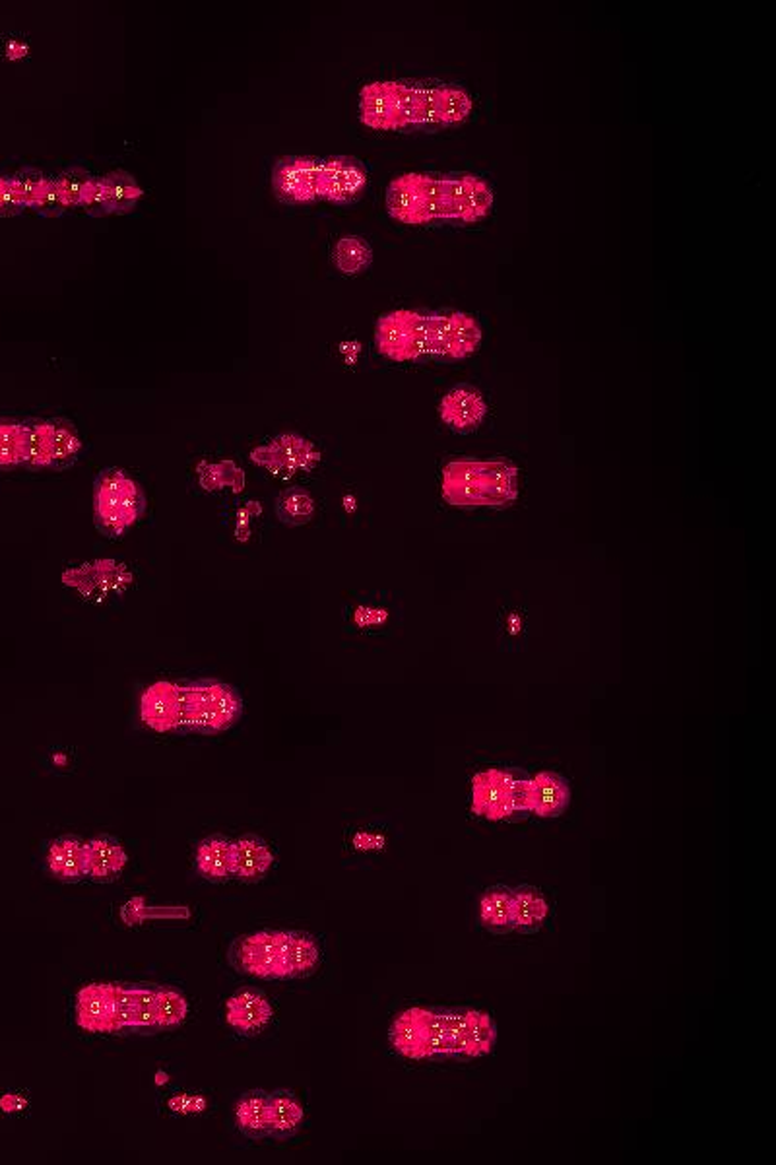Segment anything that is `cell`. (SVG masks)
I'll return each instance as SVG.
<instances>
[{"mask_svg":"<svg viewBox=\"0 0 776 1165\" xmlns=\"http://www.w3.org/2000/svg\"><path fill=\"white\" fill-rule=\"evenodd\" d=\"M493 203V188L478 175L404 173L384 193L386 212L404 225L476 224L490 216Z\"/></svg>","mask_w":776,"mask_h":1165,"instance_id":"6da1fadb","label":"cell"},{"mask_svg":"<svg viewBox=\"0 0 776 1165\" xmlns=\"http://www.w3.org/2000/svg\"><path fill=\"white\" fill-rule=\"evenodd\" d=\"M359 121L381 133L428 131L429 86L410 82H369L359 91Z\"/></svg>","mask_w":776,"mask_h":1165,"instance_id":"7a4b0ae2","label":"cell"},{"mask_svg":"<svg viewBox=\"0 0 776 1165\" xmlns=\"http://www.w3.org/2000/svg\"><path fill=\"white\" fill-rule=\"evenodd\" d=\"M242 713V694L227 682L218 678L177 682V735H220L232 728Z\"/></svg>","mask_w":776,"mask_h":1165,"instance_id":"3957f363","label":"cell"},{"mask_svg":"<svg viewBox=\"0 0 776 1165\" xmlns=\"http://www.w3.org/2000/svg\"><path fill=\"white\" fill-rule=\"evenodd\" d=\"M148 507L138 480L125 468L111 466L94 480V525L101 537L119 540L143 519Z\"/></svg>","mask_w":776,"mask_h":1165,"instance_id":"277c9868","label":"cell"},{"mask_svg":"<svg viewBox=\"0 0 776 1165\" xmlns=\"http://www.w3.org/2000/svg\"><path fill=\"white\" fill-rule=\"evenodd\" d=\"M379 354L393 361L429 358L428 311L396 309L379 317L375 324Z\"/></svg>","mask_w":776,"mask_h":1165,"instance_id":"5b68a950","label":"cell"},{"mask_svg":"<svg viewBox=\"0 0 776 1165\" xmlns=\"http://www.w3.org/2000/svg\"><path fill=\"white\" fill-rule=\"evenodd\" d=\"M249 458L278 480H292L297 475L315 470L321 463V451L301 433L284 431L274 440L252 449Z\"/></svg>","mask_w":776,"mask_h":1165,"instance_id":"8992f818","label":"cell"},{"mask_svg":"<svg viewBox=\"0 0 776 1165\" xmlns=\"http://www.w3.org/2000/svg\"><path fill=\"white\" fill-rule=\"evenodd\" d=\"M61 579L64 587L78 592L84 601L96 604L123 597L134 585L131 567L113 557L91 560L76 567H69Z\"/></svg>","mask_w":776,"mask_h":1165,"instance_id":"52a82bcc","label":"cell"},{"mask_svg":"<svg viewBox=\"0 0 776 1165\" xmlns=\"http://www.w3.org/2000/svg\"><path fill=\"white\" fill-rule=\"evenodd\" d=\"M429 356L465 359L482 344L483 331L478 319L465 311L428 314Z\"/></svg>","mask_w":776,"mask_h":1165,"instance_id":"ba28073f","label":"cell"},{"mask_svg":"<svg viewBox=\"0 0 776 1165\" xmlns=\"http://www.w3.org/2000/svg\"><path fill=\"white\" fill-rule=\"evenodd\" d=\"M322 160L315 156H284L274 163L272 191L282 205L299 207L319 200Z\"/></svg>","mask_w":776,"mask_h":1165,"instance_id":"9c48e42d","label":"cell"},{"mask_svg":"<svg viewBox=\"0 0 776 1165\" xmlns=\"http://www.w3.org/2000/svg\"><path fill=\"white\" fill-rule=\"evenodd\" d=\"M282 931H260L239 936L230 948V964L239 973L259 979H284L280 956Z\"/></svg>","mask_w":776,"mask_h":1165,"instance_id":"30bf717a","label":"cell"},{"mask_svg":"<svg viewBox=\"0 0 776 1165\" xmlns=\"http://www.w3.org/2000/svg\"><path fill=\"white\" fill-rule=\"evenodd\" d=\"M367 171L359 160L349 156H332L322 160L319 198L332 205H352L367 188Z\"/></svg>","mask_w":776,"mask_h":1165,"instance_id":"8fae6325","label":"cell"},{"mask_svg":"<svg viewBox=\"0 0 776 1165\" xmlns=\"http://www.w3.org/2000/svg\"><path fill=\"white\" fill-rule=\"evenodd\" d=\"M443 495L456 507L476 510L483 505V470L478 461H453L445 466Z\"/></svg>","mask_w":776,"mask_h":1165,"instance_id":"7c38bea8","label":"cell"},{"mask_svg":"<svg viewBox=\"0 0 776 1165\" xmlns=\"http://www.w3.org/2000/svg\"><path fill=\"white\" fill-rule=\"evenodd\" d=\"M510 771L488 770L472 781V812L488 820H503L510 812Z\"/></svg>","mask_w":776,"mask_h":1165,"instance_id":"4fadbf2b","label":"cell"},{"mask_svg":"<svg viewBox=\"0 0 776 1165\" xmlns=\"http://www.w3.org/2000/svg\"><path fill=\"white\" fill-rule=\"evenodd\" d=\"M225 1018L232 1030L242 1035H255L264 1030L274 1018L272 1004L259 991H239L225 1004Z\"/></svg>","mask_w":776,"mask_h":1165,"instance_id":"5bb4252c","label":"cell"},{"mask_svg":"<svg viewBox=\"0 0 776 1165\" xmlns=\"http://www.w3.org/2000/svg\"><path fill=\"white\" fill-rule=\"evenodd\" d=\"M140 719L156 733L177 731V682L158 680L144 690Z\"/></svg>","mask_w":776,"mask_h":1165,"instance_id":"9a60e30c","label":"cell"},{"mask_svg":"<svg viewBox=\"0 0 776 1165\" xmlns=\"http://www.w3.org/2000/svg\"><path fill=\"white\" fill-rule=\"evenodd\" d=\"M76 1022L91 1033H113V983H94L76 996Z\"/></svg>","mask_w":776,"mask_h":1165,"instance_id":"2e32d148","label":"cell"},{"mask_svg":"<svg viewBox=\"0 0 776 1165\" xmlns=\"http://www.w3.org/2000/svg\"><path fill=\"white\" fill-rule=\"evenodd\" d=\"M439 414L446 426L456 431H470L482 424L488 414V404L478 389L460 385L446 393L439 406Z\"/></svg>","mask_w":776,"mask_h":1165,"instance_id":"e0dca14e","label":"cell"},{"mask_svg":"<svg viewBox=\"0 0 776 1165\" xmlns=\"http://www.w3.org/2000/svg\"><path fill=\"white\" fill-rule=\"evenodd\" d=\"M280 956L284 979L309 978L321 964V951L317 941L307 932L282 931Z\"/></svg>","mask_w":776,"mask_h":1165,"instance_id":"ac0fdd59","label":"cell"},{"mask_svg":"<svg viewBox=\"0 0 776 1165\" xmlns=\"http://www.w3.org/2000/svg\"><path fill=\"white\" fill-rule=\"evenodd\" d=\"M428 131H439L465 123L472 115L473 101L465 90L453 86H429Z\"/></svg>","mask_w":776,"mask_h":1165,"instance_id":"d6986e66","label":"cell"},{"mask_svg":"<svg viewBox=\"0 0 776 1165\" xmlns=\"http://www.w3.org/2000/svg\"><path fill=\"white\" fill-rule=\"evenodd\" d=\"M429 1010L410 1008L402 1013L391 1028V1043L404 1057L428 1058Z\"/></svg>","mask_w":776,"mask_h":1165,"instance_id":"ffe728a7","label":"cell"},{"mask_svg":"<svg viewBox=\"0 0 776 1165\" xmlns=\"http://www.w3.org/2000/svg\"><path fill=\"white\" fill-rule=\"evenodd\" d=\"M126 853L111 835H98L86 843V874L94 882H113L123 874Z\"/></svg>","mask_w":776,"mask_h":1165,"instance_id":"44dd1931","label":"cell"},{"mask_svg":"<svg viewBox=\"0 0 776 1165\" xmlns=\"http://www.w3.org/2000/svg\"><path fill=\"white\" fill-rule=\"evenodd\" d=\"M274 864V855L268 843L259 835H243L233 842V876L243 882H257L264 879Z\"/></svg>","mask_w":776,"mask_h":1165,"instance_id":"7402d4cb","label":"cell"},{"mask_svg":"<svg viewBox=\"0 0 776 1165\" xmlns=\"http://www.w3.org/2000/svg\"><path fill=\"white\" fill-rule=\"evenodd\" d=\"M305 1109L301 1102L287 1090H278L268 1094V1137L274 1140H290L301 1129Z\"/></svg>","mask_w":776,"mask_h":1165,"instance_id":"603a6c76","label":"cell"},{"mask_svg":"<svg viewBox=\"0 0 776 1165\" xmlns=\"http://www.w3.org/2000/svg\"><path fill=\"white\" fill-rule=\"evenodd\" d=\"M49 869L63 882H81L86 874V843L78 835H63L54 839L47 855Z\"/></svg>","mask_w":776,"mask_h":1165,"instance_id":"cb8c5ba5","label":"cell"},{"mask_svg":"<svg viewBox=\"0 0 776 1165\" xmlns=\"http://www.w3.org/2000/svg\"><path fill=\"white\" fill-rule=\"evenodd\" d=\"M571 800V789L562 775L542 771L532 777V812L540 818H557Z\"/></svg>","mask_w":776,"mask_h":1165,"instance_id":"d4e9b609","label":"cell"},{"mask_svg":"<svg viewBox=\"0 0 776 1165\" xmlns=\"http://www.w3.org/2000/svg\"><path fill=\"white\" fill-rule=\"evenodd\" d=\"M483 470V505L507 507L517 500V468L505 461H485Z\"/></svg>","mask_w":776,"mask_h":1165,"instance_id":"484cf974","label":"cell"},{"mask_svg":"<svg viewBox=\"0 0 776 1165\" xmlns=\"http://www.w3.org/2000/svg\"><path fill=\"white\" fill-rule=\"evenodd\" d=\"M197 870L210 882L233 876V842L223 835H210L198 843Z\"/></svg>","mask_w":776,"mask_h":1165,"instance_id":"4316f807","label":"cell"},{"mask_svg":"<svg viewBox=\"0 0 776 1165\" xmlns=\"http://www.w3.org/2000/svg\"><path fill=\"white\" fill-rule=\"evenodd\" d=\"M198 485L208 493H220L230 490L233 493L242 492L245 488V473L232 458L222 461H200L197 466Z\"/></svg>","mask_w":776,"mask_h":1165,"instance_id":"83f0119b","label":"cell"},{"mask_svg":"<svg viewBox=\"0 0 776 1165\" xmlns=\"http://www.w3.org/2000/svg\"><path fill=\"white\" fill-rule=\"evenodd\" d=\"M106 193H108L109 214H131L138 207L144 197V188L133 173L125 170H113L103 177Z\"/></svg>","mask_w":776,"mask_h":1165,"instance_id":"f1b7e54d","label":"cell"},{"mask_svg":"<svg viewBox=\"0 0 776 1165\" xmlns=\"http://www.w3.org/2000/svg\"><path fill=\"white\" fill-rule=\"evenodd\" d=\"M510 909H513L515 931L522 932V934H532L538 931L550 913V906L544 896H540V892L534 887L527 886L518 887L517 892H513Z\"/></svg>","mask_w":776,"mask_h":1165,"instance_id":"f546056e","label":"cell"},{"mask_svg":"<svg viewBox=\"0 0 776 1165\" xmlns=\"http://www.w3.org/2000/svg\"><path fill=\"white\" fill-rule=\"evenodd\" d=\"M235 1120L243 1135L250 1140L268 1139V1094L252 1090L235 1105Z\"/></svg>","mask_w":776,"mask_h":1165,"instance_id":"4dcf8cb0","label":"cell"},{"mask_svg":"<svg viewBox=\"0 0 776 1165\" xmlns=\"http://www.w3.org/2000/svg\"><path fill=\"white\" fill-rule=\"evenodd\" d=\"M26 455V420L0 418V470L24 468Z\"/></svg>","mask_w":776,"mask_h":1165,"instance_id":"1f68e13d","label":"cell"},{"mask_svg":"<svg viewBox=\"0 0 776 1165\" xmlns=\"http://www.w3.org/2000/svg\"><path fill=\"white\" fill-rule=\"evenodd\" d=\"M332 260L344 277H357L371 267L373 247L359 235H344L332 249Z\"/></svg>","mask_w":776,"mask_h":1165,"instance_id":"d6a6232c","label":"cell"},{"mask_svg":"<svg viewBox=\"0 0 776 1165\" xmlns=\"http://www.w3.org/2000/svg\"><path fill=\"white\" fill-rule=\"evenodd\" d=\"M510 902H513V892H510L509 887H490L483 894L482 902H480V917H482L485 929H490L495 934H507V932L515 931Z\"/></svg>","mask_w":776,"mask_h":1165,"instance_id":"836d02e7","label":"cell"},{"mask_svg":"<svg viewBox=\"0 0 776 1165\" xmlns=\"http://www.w3.org/2000/svg\"><path fill=\"white\" fill-rule=\"evenodd\" d=\"M276 517L282 525L286 527H304L307 523H311L312 515H315V500H312L311 493L299 488V486H290L284 488L282 492L278 493Z\"/></svg>","mask_w":776,"mask_h":1165,"instance_id":"e575fe53","label":"cell"},{"mask_svg":"<svg viewBox=\"0 0 776 1165\" xmlns=\"http://www.w3.org/2000/svg\"><path fill=\"white\" fill-rule=\"evenodd\" d=\"M466 1057H483L488 1055L495 1043V1026L491 1022L490 1014L480 1010L466 1013Z\"/></svg>","mask_w":776,"mask_h":1165,"instance_id":"d590c367","label":"cell"},{"mask_svg":"<svg viewBox=\"0 0 776 1165\" xmlns=\"http://www.w3.org/2000/svg\"><path fill=\"white\" fill-rule=\"evenodd\" d=\"M96 175H91L88 170H84L81 165H71V168H64L63 171H59L54 175L57 185L63 191L64 198L69 203V207L82 208L88 200L91 187L96 183Z\"/></svg>","mask_w":776,"mask_h":1165,"instance_id":"8d00e7d4","label":"cell"},{"mask_svg":"<svg viewBox=\"0 0 776 1165\" xmlns=\"http://www.w3.org/2000/svg\"><path fill=\"white\" fill-rule=\"evenodd\" d=\"M187 998L173 989H158L156 1022L158 1031L173 1030L187 1020Z\"/></svg>","mask_w":776,"mask_h":1165,"instance_id":"74e56055","label":"cell"},{"mask_svg":"<svg viewBox=\"0 0 776 1165\" xmlns=\"http://www.w3.org/2000/svg\"><path fill=\"white\" fill-rule=\"evenodd\" d=\"M138 1031V1013L134 989L128 985H113V1033Z\"/></svg>","mask_w":776,"mask_h":1165,"instance_id":"f35d334b","label":"cell"},{"mask_svg":"<svg viewBox=\"0 0 776 1165\" xmlns=\"http://www.w3.org/2000/svg\"><path fill=\"white\" fill-rule=\"evenodd\" d=\"M134 998H136V1013H138V1031H158L156 1022V1001H158V986L136 985Z\"/></svg>","mask_w":776,"mask_h":1165,"instance_id":"ab89813d","label":"cell"},{"mask_svg":"<svg viewBox=\"0 0 776 1165\" xmlns=\"http://www.w3.org/2000/svg\"><path fill=\"white\" fill-rule=\"evenodd\" d=\"M26 200L14 175H0V218H14L22 214Z\"/></svg>","mask_w":776,"mask_h":1165,"instance_id":"60d3db41","label":"cell"},{"mask_svg":"<svg viewBox=\"0 0 776 1165\" xmlns=\"http://www.w3.org/2000/svg\"><path fill=\"white\" fill-rule=\"evenodd\" d=\"M34 210H36L37 214L44 216V218H61V216L71 210L66 198H64L63 191L57 185L54 177H49V181H47L44 193L37 200Z\"/></svg>","mask_w":776,"mask_h":1165,"instance_id":"b9f144b4","label":"cell"},{"mask_svg":"<svg viewBox=\"0 0 776 1165\" xmlns=\"http://www.w3.org/2000/svg\"><path fill=\"white\" fill-rule=\"evenodd\" d=\"M14 177L19 181V187L22 191V195H24V200H26L27 210H34L49 177L45 175L44 171L34 170V168H24L19 173H14Z\"/></svg>","mask_w":776,"mask_h":1165,"instance_id":"7bdbcfd3","label":"cell"},{"mask_svg":"<svg viewBox=\"0 0 776 1165\" xmlns=\"http://www.w3.org/2000/svg\"><path fill=\"white\" fill-rule=\"evenodd\" d=\"M510 812H532V780L513 773L509 785Z\"/></svg>","mask_w":776,"mask_h":1165,"instance_id":"ee69618b","label":"cell"},{"mask_svg":"<svg viewBox=\"0 0 776 1165\" xmlns=\"http://www.w3.org/2000/svg\"><path fill=\"white\" fill-rule=\"evenodd\" d=\"M82 210H84L86 214L91 216V218H103V216H109L108 193H106V185H103V180H101V177H98L96 183H94L88 200H86V205L82 207Z\"/></svg>","mask_w":776,"mask_h":1165,"instance_id":"f6af8a7d","label":"cell"},{"mask_svg":"<svg viewBox=\"0 0 776 1165\" xmlns=\"http://www.w3.org/2000/svg\"><path fill=\"white\" fill-rule=\"evenodd\" d=\"M24 1105H26V1102L20 1100L16 1094H7L0 1100V1107L7 1113L20 1112Z\"/></svg>","mask_w":776,"mask_h":1165,"instance_id":"bcb514c9","label":"cell"}]
</instances>
